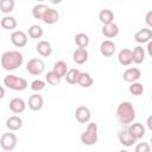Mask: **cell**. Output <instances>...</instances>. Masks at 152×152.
Returning a JSON list of instances; mask_svg holds the SVG:
<instances>
[{"mask_svg": "<svg viewBox=\"0 0 152 152\" xmlns=\"http://www.w3.org/2000/svg\"><path fill=\"white\" fill-rule=\"evenodd\" d=\"M23 59H24L23 55L19 51L17 50L6 51L1 56V66L7 71H12L18 69L23 64Z\"/></svg>", "mask_w": 152, "mask_h": 152, "instance_id": "cell-1", "label": "cell"}, {"mask_svg": "<svg viewBox=\"0 0 152 152\" xmlns=\"http://www.w3.org/2000/svg\"><path fill=\"white\" fill-rule=\"evenodd\" d=\"M116 118L121 124H131L135 119V110L131 102L122 101L116 108Z\"/></svg>", "mask_w": 152, "mask_h": 152, "instance_id": "cell-2", "label": "cell"}, {"mask_svg": "<svg viewBox=\"0 0 152 152\" xmlns=\"http://www.w3.org/2000/svg\"><path fill=\"white\" fill-rule=\"evenodd\" d=\"M97 141V125L95 122H89L87 129L81 134V142L87 146H91Z\"/></svg>", "mask_w": 152, "mask_h": 152, "instance_id": "cell-3", "label": "cell"}, {"mask_svg": "<svg viewBox=\"0 0 152 152\" xmlns=\"http://www.w3.org/2000/svg\"><path fill=\"white\" fill-rule=\"evenodd\" d=\"M4 84L12 89V90H17V91H21L25 90L27 88V81L23 77H18L15 75H7L4 78Z\"/></svg>", "mask_w": 152, "mask_h": 152, "instance_id": "cell-4", "label": "cell"}, {"mask_svg": "<svg viewBox=\"0 0 152 152\" xmlns=\"http://www.w3.org/2000/svg\"><path fill=\"white\" fill-rule=\"evenodd\" d=\"M17 142H18V139H17V135L14 133H4L0 138V146L4 151H12L17 146Z\"/></svg>", "mask_w": 152, "mask_h": 152, "instance_id": "cell-5", "label": "cell"}, {"mask_svg": "<svg viewBox=\"0 0 152 152\" xmlns=\"http://www.w3.org/2000/svg\"><path fill=\"white\" fill-rule=\"evenodd\" d=\"M26 70L31 74V75H42L45 70V65H44V62L39 58H31L27 64H26Z\"/></svg>", "mask_w": 152, "mask_h": 152, "instance_id": "cell-6", "label": "cell"}, {"mask_svg": "<svg viewBox=\"0 0 152 152\" xmlns=\"http://www.w3.org/2000/svg\"><path fill=\"white\" fill-rule=\"evenodd\" d=\"M11 42L14 46L23 48L27 44V34L24 31H20V30L13 31L12 34H11Z\"/></svg>", "mask_w": 152, "mask_h": 152, "instance_id": "cell-7", "label": "cell"}, {"mask_svg": "<svg viewBox=\"0 0 152 152\" xmlns=\"http://www.w3.org/2000/svg\"><path fill=\"white\" fill-rule=\"evenodd\" d=\"M75 118L80 124H87L89 122L90 118H91V113L90 109L86 106H78L75 110Z\"/></svg>", "mask_w": 152, "mask_h": 152, "instance_id": "cell-8", "label": "cell"}, {"mask_svg": "<svg viewBox=\"0 0 152 152\" xmlns=\"http://www.w3.org/2000/svg\"><path fill=\"white\" fill-rule=\"evenodd\" d=\"M42 20H43L45 24H48V25L56 24V23L59 20V13H58L57 10L49 7V8L44 12V14H43V17H42Z\"/></svg>", "mask_w": 152, "mask_h": 152, "instance_id": "cell-9", "label": "cell"}, {"mask_svg": "<svg viewBox=\"0 0 152 152\" xmlns=\"http://www.w3.org/2000/svg\"><path fill=\"white\" fill-rule=\"evenodd\" d=\"M140 77H141V71L138 68H128L122 74V78L126 82H129V83L137 82Z\"/></svg>", "mask_w": 152, "mask_h": 152, "instance_id": "cell-10", "label": "cell"}, {"mask_svg": "<svg viewBox=\"0 0 152 152\" xmlns=\"http://www.w3.org/2000/svg\"><path fill=\"white\" fill-rule=\"evenodd\" d=\"M151 39H152V31H151V28H140L134 34V40L137 43H140V44L148 43V42H151Z\"/></svg>", "mask_w": 152, "mask_h": 152, "instance_id": "cell-11", "label": "cell"}, {"mask_svg": "<svg viewBox=\"0 0 152 152\" xmlns=\"http://www.w3.org/2000/svg\"><path fill=\"white\" fill-rule=\"evenodd\" d=\"M115 49H116V46H115L114 42H112L110 39L103 40V42L100 44V52H101V55L104 56V57H110V56H113L114 52H115Z\"/></svg>", "mask_w": 152, "mask_h": 152, "instance_id": "cell-12", "label": "cell"}, {"mask_svg": "<svg viewBox=\"0 0 152 152\" xmlns=\"http://www.w3.org/2000/svg\"><path fill=\"white\" fill-rule=\"evenodd\" d=\"M43 104H44V100H43V96L39 95L38 93L37 94H33L30 96L28 99V108L33 112H38L43 108Z\"/></svg>", "mask_w": 152, "mask_h": 152, "instance_id": "cell-13", "label": "cell"}, {"mask_svg": "<svg viewBox=\"0 0 152 152\" xmlns=\"http://www.w3.org/2000/svg\"><path fill=\"white\" fill-rule=\"evenodd\" d=\"M127 131L129 132V134L135 139H141L144 135H145V127L144 125L139 124V122H135V124H132L129 125V127L127 128Z\"/></svg>", "mask_w": 152, "mask_h": 152, "instance_id": "cell-14", "label": "cell"}, {"mask_svg": "<svg viewBox=\"0 0 152 152\" xmlns=\"http://www.w3.org/2000/svg\"><path fill=\"white\" fill-rule=\"evenodd\" d=\"M25 108H26V103L20 97H13L10 101V109H11V112H13L15 114L23 113L25 110Z\"/></svg>", "mask_w": 152, "mask_h": 152, "instance_id": "cell-15", "label": "cell"}, {"mask_svg": "<svg viewBox=\"0 0 152 152\" xmlns=\"http://www.w3.org/2000/svg\"><path fill=\"white\" fill-rule=\"evenodd\" d=\"M118 59H119V63L124 66H128L133 63L132 61V50L129 49H122L119 51V55H118Z\"/></svg>", "mask_w": 152, "mask_h": 152, "instance_id": "cell-16", "label": "cell"}, {"mask_svg": "<svg viewBox=\"0 0 152 152\" xmlns=\"http://www.w3.org/2000/svg\"><path fill=\"white\" fill-rule=\"evenodd\" d=\"M36 50L37 52L42 56V57H48L52 53V46L49 42L46 40H40L38 42V44L36 45Z\"/></svg>", "mask_w": 152, "mask_h": 152, "instance_id": "cell-17", "label": "cell"}, {"mask_svg": "<svg viewBox=\"0 0 152 152\" xmlns=\"http://www.w3.org/2000/svg\"><path fill=\"white\" fill-rule=\"evenodd\" d=\"M72 59L76 64L78 65H82L84 64L87 61H88V51L87 49H82V48H78L74 51V55H72Z\"/></svg>", "mask_w": 152, "mask_h": 152, "instance_id": "cell-18", "label": "cell"}, {"mask_svg": "<svg viewBox=\"0 0 152 152\" xmlns=\"http://www.w3.org/2000/svg\"><path fill=\"white\" fill-rule=\"evenodd\" d=\"M6 127L10 131H18L23 127V120L21 118L17 116V115H12L6 120Z\"/></svg>", "mask_w": 152, "mask_h": 152, "instance_id": "cell-19", "label": "cell"}, {"mask_svg": "<svg viewBox=\"0 0 152 152\" xmlns=\"http://www.w3.org/2000/svg\"><path fill=\"white\" fill-rule=\"evenodd\" d=\"M102 34L107 38H114L119 34V26L114 23L102 26Z\"/></svg>", "mask_w": 152, "mask_h": 152, "instance_id": "cell-20", "label": "cell"}, {"mask_svg": "<svg viewBox=\"0 0 152 152\" xmlns=\"http://www.w3.org/2000/svg\"><path fill=\"white\" fill-rule=\"evenodd\" d=\"M145 56H146V52L142 46H135L132 51V61L135 64H141L145 61Z\"/></svg>", "mask_w": 152, "mask_h": 152, "instance_id": "cell-21", "label": "cell"}, {"mask_svg": "<svg viewBox=\"0 0 152 152\" xmlns=\"http://www.w3.org/2000/svg\"><path fill=\"white\" fill-rule=\"evenodd\" d=\"M119 141L121 145L129 147V146H133V144L135 142V139L129 134L127 129H124V131H120L119 133Z\"/></svg>", "mask_w": 152, "mask_h": 152, "instance_id": "cell-22", "label": "cell"}, {"mask_svg": "<svg viewBox=\"0 0 152 152\" xmlns=\"http://www.w3.org/2000/svg\"><path fill=\"white\" fill-rule=\"evenodd\" d=\"M99 20H100L103 25L112 24L113 20H114V13H113V11H112V10H108V8L101 10L100 13H99Z\"/></svg>", "mask_w": 152, "mask_h": 152, "instance_id": "cell-23", "label": "cell"}, {"mask_svg": "<svg viewBox=\"0 0 152 152\" xmlns=\"http://www.w3.org/2000/svg\"><path fill=\"white\" fill-rule=\"evenodd\" d=\"M80 75H81V71L76 68H72V69H69L65 74V80L69 84H76L78 82V78H80Z\"/></svg>", "mask_w": 152, "mask_h": 152, "instance_id": "cell-24", "label": "cell"}, {"mask_svg": "<svg viewBox=\"0 0 152 152\" xmlns=\"http://www.w3.org/2000/svg\"><path fill=\"white\" fill-rule=\"evenodd\" d=\"M1 27L5 28V30H14L18 25L17 23V19L14 17H11V15H5L2 19H1Z\"/></svg>", "mask_w": 152, "mask_h": 152, "instance_id": "cell-25", "label": "cell"}, {"mask_svg": "<svg viewBox=\"0 0 152 152\" xmlns=\"http://www.w3.org/2000/svg\"><path fill=\"white\" fill-rule=\"evenodd\" d=\"M52 71H53L57 76H59V77L62 78V77L65 76V74H66V71H68V65H66V63L63 62V61H57V62L53 64Z\"/></svg>", "mask_w": 152, "mask_h": 152, "instance_id": "cell-26", "label": "cell"}, {"mask_svg": "<svg viewBox=\"0 0 152 152\" xmlns=\"http://www.w3.org/2000/svg\"><path fill=\"white\" fill-rule=\"evenodd\" d=\"M93 82H94V80L90 76V74H88V72H81L77 83L81 87H83V88H89L90 86H93Z\"/></svg>", "mask_w": 152, "mask_h": 152, "instance_id": "cell-27", "label": "cell"}, {"mask_svg": "<svg viewBox=\"0 0 152 152\" xmlns=\"http://www.w3.org/2000/svg\"><path fill=\"white\" fill-rule=\"evenodd\" d=\"M75 43L78 48H82V49H86L89 44V37L88 34L86 33H77L75 36Z\"/></svg>", "mask_w": 152, "mask_h": 152, "instance_id": "cell-28", "label": "cell"}, {"mask_svg": "<svg viewBox=\"0 0 152 152\" xmlns=\"http://www.w3.org/2000/svg\"><path fill=\"white\" fill-rule=\"evenodd\" d=\"M44 31H43V27L39 26V25H31L28 27V36L32 38V39H38V38H42Z\"/></svg>", "mask_w": 152, "mask_h": 152, "instance_id": "cell-29", "label": "cell"}, {"mask_svg": "<svg viewBox=\"0 0 152 152\" xmlns=\"http://www.w3.org/2000/svg\"><path fill=\"white\" fill-rule=\"evenodd\" d=\"M48 8H49V7L45 6L44 4H38V5L33 6V8H32V15H33L36 19H42L44 12H45Z\"/></svg>", "mask_w": 152, "mask_h": 152, "instance_id": "cell-30", "label": "cell"}, {"mask_svg": "<svg viewBox=\"0 0 152 152\" xmlns=\"http://www.w3.org/2000/svg\"><path fill=\"white\" fill-rule=\"evenodd\" d=\"M14 0H1L0 1V11L2 13H10L14 8Z\"/></svg>", "mask_w": 152, "mask_h": 152, "instance_id": "cell-31", "label": "cell"}, {"mask_svg": "<svg viewBox=\"0 0 152 152\" xmlns=\"http://www.w3.org/2000/svg\"><path fill=\"white\" fill-rule=\"evenodd\" d=\"M128 90H129V93L132 95L139 96V95H141L144 93V86L141 83H139V82H133V83H131Z\"/></svg>", "mask_w": 152, "mask_h": 152, "instance_id": "cell-32", "label": "cell"}, {"mask_svg": "<svg viewBox=\"0 0 152 152\" xmlns=\"http://www.w3.org/2000/svg\"><path fill=\"white\" fill-rule=\"evenodd\" d=\"M45 81H46L50 86H58V84L61 83V77L57 76V75L51 70V71H49V72L46 74Z\"/></svg>", "mask_w": 152, "mask_h": 152, "instance_id": "cell-33", "label": "cell"}, {"mask_svg": "<svg viewBox=\"0 0 152 152\" xmlns=\"http://www.w3.org/2000/svg\"><path fill=\"white\" fill-rule=\"evenodd\" d=\"M44 88H45V82L42 81V80H34V81H32V83H31V89H32L33 91H40V90H43Z\"/></svg>", "mask_w": 152, "mask_h": 152, "instance_id": "cell-34", "label": "cell"}, {"mask_svg": "<svg viewBox=\"0 0 152 152\" xmlns=\"http://www.w3.org/2000/svg\"><path fill=\"white\" fill-rule=\"evenodd\" d=\"M134 152H151V146L148 142H139L135 148H134Z\"/></svg>", "mask_w": 152, "mask_h": 152, "instance_id": "cell-35", "label": "cell"}, {"mask_svg": "<svg viewBox=\"0 0 152 152\" xmlns=\"http://www.w3.org/2000/svg\"><path fill=\"white\" fill-rule=\"evenodd\" d=\"M145 21L147 24L148 27H152V11H148L147 14H146V18H145Z\"/></svg>", "mask_w": 152, "mask_h": 152, "instance_id": "cell-36", "label": "cell"}, {"mask_svg": "<svg viewBox=\"0 0 152 152\" xmlns=\"http://www.w3.org/2000/svg\"><path fill=\"white\" fill-rule=\"evenodd\" d=\"M147 52H148L150 56L152 55V42H148L147 43Z\"/></svg>", "mask_w": 152, "mask_h": 152, "instance_id": "cell-37", "label": "cell"}, {"mask_svg": "<svg viewBox=\"0 0 152 152\" xmlns=\"http://www.w3.org/2000/svg\"><path fill=\"white\" fill-rule=\"evenodd\" d=\"M4 96H5V89H4V87L0 86V100L4 99Z\"/></svg>", "mask_w": 152, "mask_h": 152, "instance_id": "cell-38", "label": "cell"}, {"mask_svg": "<svg viewBox=\"0 0 152 152\" xmlns=\"http://www.w3.org/2000/svg\"><path fill=\"white\" fill-rule=\"evenodd\" d=\"M151 119H152L151 116L147 119V126H148V128H152V125H151Z\"/></svg>", "mask_w": 152, "mask_h": 152, "instance_id": "cell-39", "label": "cell"}, {"mask_svg": "<svg viewBox=\"0 0 152 152\" xmlns=\"http://www.w3.org/2000/svg\"><path fill=\"white\" fill-rule=\"evenodd\" d=\"M119 152H128V151H126V150H120Z\"/></svg>", "mask_w": 152, "mask_h": 152, "instance_id": "cell-40", "label": "cell"}]
</instances>
